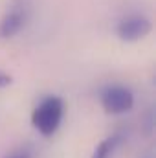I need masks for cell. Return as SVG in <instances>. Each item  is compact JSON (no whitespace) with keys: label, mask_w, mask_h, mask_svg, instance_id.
I'll return each mask as SVG.
<instances>
[{"label":"cell","mask_w":156,"mask_h":158,"mask_svg":"<svg viewBox=\"0 0 156 158\" xmlns=\"http://www.w3.org/2000/svg\"><path fill=\"white\" fill-rule=\"evenodd\" d=\"M153 30V22L143 13H129L116 24V35L125 42H134L147 37Z\"/></svg>","instance_id":"277c9868"},{"label":"cell","mask_w":156,"mask_h":158,"mask_svg":"<svg viewBox=\"0 0 156 158\" xmlns=\"http://www.w3.org/2000/svg\"><path fill=\"white\" fill-rule=\"evenodd\" d=\"M28 20H30L28 0H11L0 19V39L7 40L17 37L26 28Z\"/></svg>","instance_id":"7a4b0ae2"},{"label":"cell","mask_w":156,"mask_h":158,"mask_svg":"<svg viewBox=\"0 0 156 158\" xmlns=\"http://www.w3.org/2000/svg\"><path fill=\"white\" fill-rule=\"evenodd\" d=\"M99 99L103 110L112 116L127 114L134 107V94L130 88L123 85H107L105 88H101Z\"/></svg>","instance_id":"3957f363"},{"label":"cell","mask_w":156,"mask_h":158,"mask_svg":"<svg viewBox=\"0 0 156 158\" xmlns=\"http://www.w3.org/2000/svg\"><path fill=\"white\" fill-rule=\"evenodd\" d=\"M143 132L147 134V136H153V132H154V110L153 109H149V112L145 114V119H143Z\"/></svg>","instance_id":"52a82bcc"},{"label":"cell","mask_w":156,"mask_h":158,"mask_svg":"<svg viewBox=\"0 0 156 158\" xmlns=\"http://www.w3.org/2000/svg\"><path fill=\"white\" fill-rule=\"evenodd\" d=\"M121 140H123L121 132H116V134H112V136L101 140V142L97 143V147L94 149V153H92L90 158H110L114 155V151L117 149V145L121 143Z\"/></svg>","instance_id":"5b68a950"},{"label":"cell","mask_w":156,"mask_h":158,"mask_svg":"<svg viewBox=\"0 0 156 158\" xmlns=\"http://www.w3.org/2000/svg\"><path fill=\"white\" fill-rule=\"evenodd\" d=\"M64 116V103L59 96H46L31 112V123L42 136H53Z\"/></svg>","instance_id":"6da1fadb"},{"label":"cell","mask_w":156,"mask_h":158,"mask_svg":"<svg viewBox=\"0 0 156 158\" xmlns=\"http://www.w3.org/2000/svg\"><path fill=\"white\" fill-rule=\"evenodd\" d=\"M4 158H35V149L31 145H20V147L9 151Z\"/></svg>","instance_id":"8992f818"},{"label":"cell","mask_w":156,"mask_h":158,"mask_svg":"<svg viewBox=\"0 0 156 158\" xmlns=\"http://www.w3.org/2000/svg\"><path fill=\"white\" fill-rule=\"evenodd\" d=\"M11 76L9 74H6V72H0V88H4V86H7V85H11Z\"/></svg>","instance_id":"ba28073f"},{"label":"cell","mask_w":156,"mask_h":158,"mask_svg":"<svg viewBox=\"0 0 156 158\" xmlns=\"http://www.w3.org/2000/svg\"><path fill=\"white\" fill-rule=\"evenodd\" d=\"M147 158H153V156H147Z\"/></svg>","instance_id":"9c48e42d"}]
</instances>
